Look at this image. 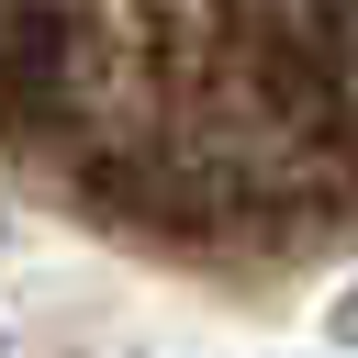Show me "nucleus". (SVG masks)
<instances>
[{"label":"nucleus","instance_id":"1","mask_svg":"<svg viewBox=\"0 0 358 358\" xmlns=\"http://www.w3.org/2000/svg\"><path fill=\"white\" fill-rule=\"evenodd\" d=\"M324 336H336V347H358V280L336 291V313H324Z\"/></svg>","mask_w":358,"mask_h":358}]
</instances>
